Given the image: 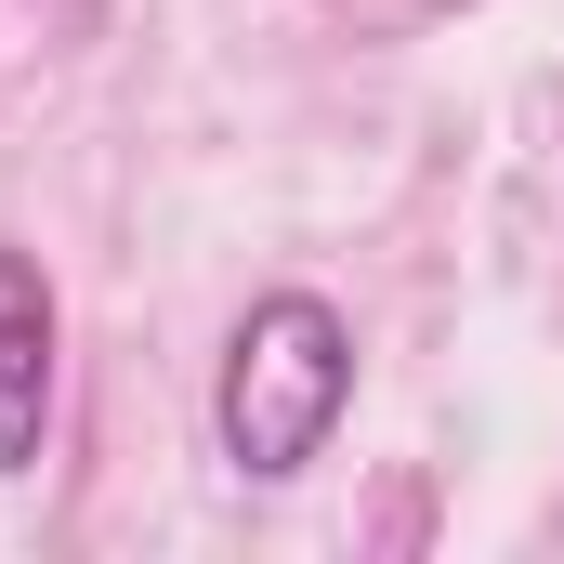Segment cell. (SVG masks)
<instances>
[{"label":"cell","mask_w":564,"mask_h":564,"mask_svg":"<svg viewBox=\"0 0 564 564\" xmlns=\"http://www.w3.org/2000/svg\"><path fill=\"white\" fill-rule=\"evenodd\" d=\"M341 408H355V328H341L315 289L250 302V315H237V341H224V394H210L224 459H237L250 486H289L302 459H328Z\"/></svg>","instance_id":"1"},{"label":"cell","mask_w":564,"mask_h":564,"mask_svg":"<svg viewBox=\"0 0 564 564\" xmlns=\"http://www.w3.org/2000/svg\"><path fill=\"white\" fill-rule=\"evenodd\" d=\"M53 433V276L0 237V473H40Z\"/></svg>","instance_id":"2"}]
</instances>
